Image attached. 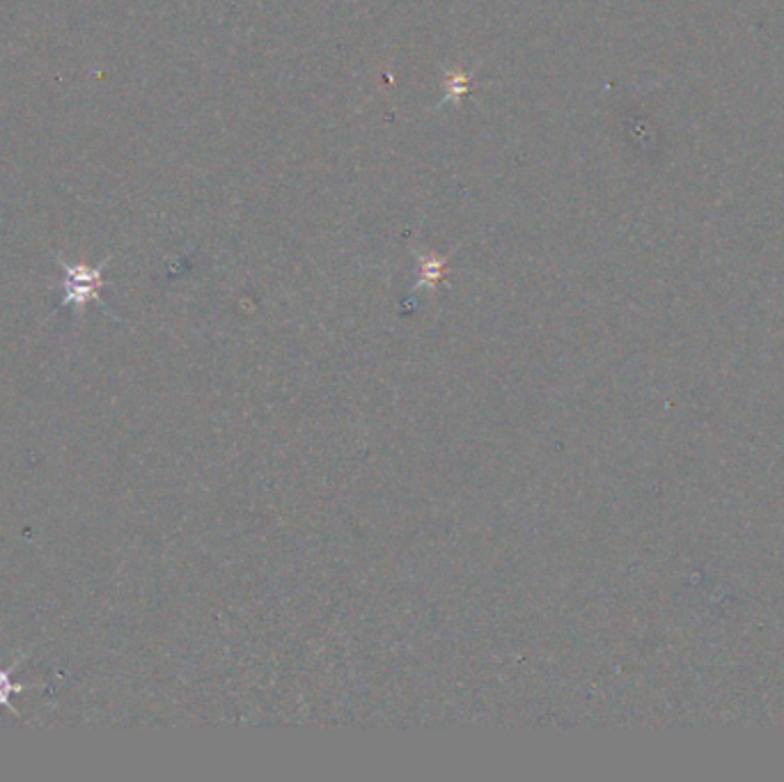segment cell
<instances>
[{"label": "cell", "mask_w": 784, "mask_h": 782, "mask_svg": "<svg viewBox=\"0 0 784 782\" xmlns=\"http://www.w3.org/2000/svg\"><path fill=\"white\" fill-rule=\"evenodd\" d=\"M104 288V267H83V265H65V299L62 305L74 307V311H83V307L100 299V290Z\"/></svg>", "instance_id": "cell-1"}, {"label": "cell", "mask_w": 784, "mask_h": 782, "mask_svg": "<svg viewBox=\"0 0 784 782\" xmlns=\"http://www.w3.org/2000/svg\"><path fill=\"white\" fill-rule=\"evenodd\" d=\"M16 668V663H14V666L10 668V670H0V707H8L10 711H14V707H12V696H16V693H21L23 689H26V686H23V684H16L14 679H12V670Z\"/></svg>", "instance_id": "cell-2"}, {"label": "cell", "mask_w": 784, "mask_h": 782, "mask_svg": "<svg viewBox=\"0 0 784 782\" xmlns=\"http://www.w3.org/2000/svg\"><path fill=\"white\" fill-rule=\"evenodd\" d=\"M447 83H449V94L445 97V102H447V100H455V97H461V94H466V90H468V77H464V74L449 77Z\"/></svg>", "instance_id": "cell-3"}]
</instances>
